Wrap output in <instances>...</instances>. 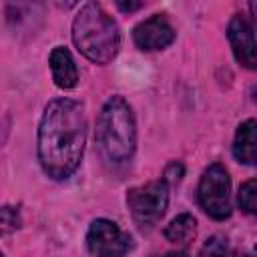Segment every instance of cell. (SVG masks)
Returning <instances> with one entry per match:
<instances>
[{
    "label": "cell",
    "instance_id": "obj_1",
    "mask_svg": "<svg viewBox=\"0 0 257 257\" xmlns=\"http://www.w3.org/2000/svg\"><path fill=\"white\" fill-rule=\"evenodd\" d=\"M86 114L72 98H54L46 104L38 126V161L52 179L70 177L84 153Z\"/></svg>",
    "mask_w": 257,
    "mask_h": 257
},
{
    "label": "cell",
    "instance_id": "obj_2",
    "mask_svg": "<svg viewBox=\"0 0 257 257\" xmlns=\"http://www.w3.org/2000/svg\"><path fill=\"white\" fill-rule=\"evenodd\" d=\"M72 40L76 48L96 64L110 62L120 48L116 22L96 2L84 4L76 14L72 22Z\"/></svg>",
    "mask_w": 257,
    "mask_h": 257
},
{
    "label": "cell",
    "instance_id": "obj_3",
    "mask_svg": "<svg viewBox=\"0 0 257 257\" xmlns=\"http://www.w3.org/2000/svg\"><path fill=\"white\" fill-rule=\"evenodd\" d=\"M96 145L110 163H124L137 147V124L128 102L122 96H110L96 122Z\"/></svg>",
    "mask_w": 257,
    "mask_h": 257
},
{
    "label": "cell",
    "instance_id": "obj_4",
    "mask_svg": "<svg viewBox=\"0 0 257 257\" xmlns=\"http://www.w3.org/2000/svg\"><path fill=\"white\" fill-rule=\"evenodd\" d=\"M126 205L133 215V221L141 229H151L165 215L169 205V187L165 179L151 181L139 187L128 189Z\"/></svg>",
    "mask_w": 257,
    "mask_h": 257
},
{
    "label": "cell",
    "instance_id": "obj_5",
    "mask_svg": "<svg viewBox=\"0 0 257 257\" xmlns=\"http://www.w3.org/2000/svg\"><path fill=\"white\" fill-rule=\"evenodd\" d=\"M199 203L203 211L217 221L231 215V179L223 165L213 163L205 169L199 181Z\"/></svg>",
    "mask_w": 257,
    "mask_h": 257
},
{
    "label": "cell",
    "instance_id": "obj_6",
    "mask_svg": "<svg viewBox=\"0 0 257 257\" xmlns=\"http://www.w3.org/2000/svg\"><path fill=\"white\" fill-rule=\"evenodd\" d=\"M86 247L92 257H124L133 247V239L116 223L94 219L86 233Z\"/></svg>",
    "mask_w": 257,
    "mask_h": 257
},
{
    "label": "cell",
    "instance_id": "obj_7",
    "mask_svg": "<svg viewBox=\"0 0 257 257\" xmlns=\"http://www.w3.org/2000/svg\"><path fill=\"white\" fill-rule=\"evenodd\" d=\"M133 40L141 50H147V52L163 50L175 40V30L163 14H155L135 26Z\"/></svg>",
    "mask_w": 257,
    "mask_h": 257
},
{
    "label": "cell",
    "instance_id": "obj_8",
    "mask_svg": "<svg viewBox=\"0 0 257 257\" xmlns=\"http://www.w3.org/2000/svg\"><path fill=\"white\" fill-rule=\"evenodd\" d=\"M227 36L237 62L249 70L257 68V38L251 24L243 16H233L227 26Z\"/></svg>",
    "mask_w": 257,
    "mask_h": 257
},
{
    "label": "cell",
    "instance_id": "obj_9",
    "mask_svg": "<svg viewBox=\"0 0 257 257\" xmlns=\"http://www.w3.org/2000/svg\"><path fill=\"white\" fill-rule=\"evenodd\" d=\"M233 157L243 165H257V120L249 118L239 124L233 141Z\"/></svg>",
    "mask_w": 257,
    "mask_h": 257
},
{
    "label": "cell",
    "instance_id": "obj_10",
    "mask_svg": "<svg viewBox=\"0 0 257 257\" xmlns=\"http://www.w3.org/2000/svg\"><path fill=\"white\" fill-rule=\"evenodd\" d=\"M50 70H52V78L54 84L58 88H74L78 82V70L76 64L72 60V54L64 48V46H56L50 52Z\"/></svg>",
    "mask_w": 257,
    "mask_h": 257
},
{
    "label": "cell",
    "instance_id": "obj_11",
    "mask_svg": "<svg viewBox=\"0 0 257 257\" xmlns=\"http://www.w3.org/2000/svg\"><path fill=\"white\" fill-rule=\"evenodd\" d=\"M197 231V221L193 215L189 213H181L177 215L165 229V237L171 243H187L191 237H195Z\"/></svg>",
    "mask_w": 257,
    "mask_h": 257
},
{
    "label": "cell",
    "instance_id": "obj_12",
    "mask_svg": "<svg viewBox=\"0 0 257 257\" xmlns=\"http://www.w3.org/2000/svg\"><path fill=\"white\" fill-rule=\"evenodd\" d=\"M239 207L249 213V215H257V179L245 181L239 187V195H237Z\"/></svg>",
    "mask_w": 257,
    "mask_h": 257
},
{
    "label": "cell",
    "instance_id": "obj_13",
    "mask_svg": "<svg viewBox=\"0 0 257 257\" xmlns=\"http://www.w3.org/2000/svg\"><path fill=\"white\" fill-rule=\"evenodd\" d=\"M229 255H231L229 253V243H227V239L223 235L209 237L203 243L201 251H199V257H229Z\"/></svg>",
    "mask_w": 257,
    "mask_h": 257
},
{
    "label": "cell",
    "instance_id": "obj_14",
    "mask_svg": "<svg viewBox=\"0 0 257 257\" xmlns=\"http://www.w3.org/2000/svg\"><path fill=\"white\" fill-rule=\"evenodd\" d=\"M183 173H185V169H183L181 163H171L167 167V171H165V177H167L165 181H181Z\"/></svg>",
    "mask_w": 257,
    "mask_h": 257
},
{
    "label": "cell",
    "instance_id": "obj_15",
    "mask_svg": "<svg viewBox=\"0 0 257 257\" xmlns=\"http://www.w3.org/2000/svg\"><path fill=\"white\" fill-rule=\"evenodd\" d=\"M2 223H4V231L18 227L16 225V213L12 211V207H4L2 209Z\"/></svg>",
    "mask_w": 257,
    "mask_h": 257
},
{
    "label": "cell",
    "instance_id": "obj_16",
    "mask_svg": "<svg viewBox=\"0 0 257 257\" xmlns=\"http://www.w3.org/2000/svg\"><path fill=\"white\" fill-rule=\"evenodd\" d=\"M116 6L122 10V12H135L143 6V2H116Z\"/></svg>",
    "mask_w": 257,
    "mask_h": 257
},
{
    "label": "cell",
    "instance_id": "obj_17",
    "mask_svg": "<svg viewBox=\"0 0 257 257\" xmlns=\"http://www.w3.org/2000/svg\"><path fill=\"white\" fill-rule=\"evenodd\" d=\"M163 257H189L185 251H173V253H167V255H163Z\"/></svg>",
    "mask_w": 257,
    "mask_h": 257
},
{
    "label": "cell",
    "instance_id": "obj_18",
    "mask_svg": "<svg viewBox=\"0 0 257 257\" xmlns=\"http://www.w3.org/2000/svg\"><path fill=\"white\" fill-rule=\"evenodd\" d=\"M251 12H253V16H255V20H257V2L251 4Z\"/></svg>",
    "mask_w": 257,
    "mask_h": 257
},
{
    "label": "cell",
    "instance_id": "obj_19",
    "mask_svg": "<svg viewBox=\"0 0 257 257\" xmlns=\"http://www.w3.org/2000/svg\"><path fill=\"white\" fill-rule=\"evenodd\" d=\"M229 257H247V255H245V253H231Z\"/></svg>",
    "mask_w": 257,
    "mask_h": 257
},
{
    "label": "cell",
    "instance_id": "obj_20",
    "mask_svg": "<svg viewBox=\"0 0 257 257\" xmlns=\"http://www.w3.org/2000/svg\"><path fill=\"white\" fill-rule=\"evenodd\" d=\"M253 100L257 102V88H253Z\"/></svg>",
    "mask_w": 257,
    "mask_h": 257
},
{
    "label": "cell",
    "instance_id": "obj_21",
    "mask_svg": "<svg viewBox=\"0 0 257 257\" xmlns=\"http://www.w3.org/2000/svg\"><path fill=\"white\" fill-rule=\"evenodd\" d=\"M255 255H257V245H255Z\"/></svg>",
    "mask_w": 257,
    "mask_h": 257
}]
</instances>
